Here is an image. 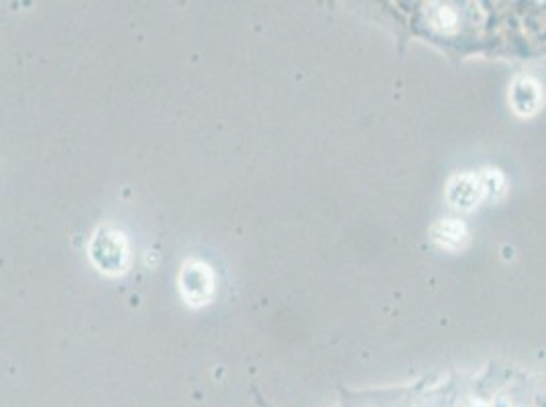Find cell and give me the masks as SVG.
Wrapping results in <instances>:
<instances>
[{"instance_id":"8992f818","label":"cell","mask_w":546,"mask_h":407,"mask_svg":"<svg viewBox=\"0 0 546 407\" xmlns=\"http://www.w3.org/2000/svg\"><path fill=\"white\" fill-rule=\"evenodd\" d=\"M454 21H456L454 12H450L447 6L439 10V25H445V27H450V25H454Z\"/></svg>"},{"instance_id":"7a4b0ae2","label":"cell","mask_w":546,"mask_h":407,"mask_svg":"<svg viewBox=\"0 0 546 407\" xmlns=\"http://www.w3.org/2000/svg\"><path fill=\"white\" fill-rule=\"evenodd\" d=\"M180 289L190 305H204L214 296V273L196 258H190L180 273Z\"/></svg>"},{"instance_id":"6da1fadb","label":"cell","mask_w":546,"mask_h":407,"mask_svg":"<svg viewBox=\"0 0 546 407\" xmlns=\"http://www.w3.org/2000/svg\"><path fill=\"white\" fill-rule=\"evenodd\" d=\"M90 256L104 273H120L127 267V243L125 236L112 228H102L90 243Z\"/></svg>"},{"instance_id":"277c9868","label":"cell","mask_w":546,"mask_h":407,"mask_svg":"<svg viewBox=\"0 0 546 407\" xmlns=\"http://www.w3.org/2000/svg\"><path fill=\"white\" fill-rule=\"evenodd\" d=\"M540 104V90L538 84L530 78H520L514 86H512V106L516 112L528 116L534 114L538 110Z\"/></svg>"},{"instance_id":"5b68a950","label":"cell","mask_w":546,"mask_h":407,"mask_svg":"<svg viewBox=\"0 0 546 407\" xmlns=\"http://www.w3.org/2000/svg\"><path fill=\"white\" fill-rule=\"evenodd\" d=\"M432 241L443 249H459L467 239V228L459 220H441L430 230Z\"/></svg>"},{"instance_id":"3957f363","label":"cell","mask_w":546,"mask_h":407,"mask_svg":"<svg viewBox=\"0 0 546 407\" xmlns=\"http://www.w3.org/2000/svg\"><path fill=\"white\" fill-rule=\"evenodd\" d=\"M485 188L483 182L475 175H459L448 186V202L461 210H471L475 204L481 200Z\"/></svg>"}]
</instances>
